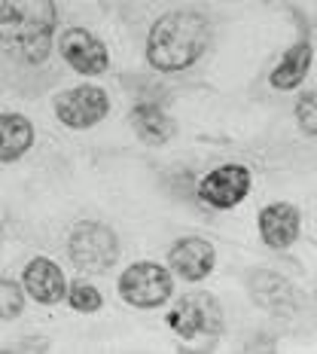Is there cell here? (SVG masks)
<instances>
[{"mask_svg": "<svg viewBox=\"0 0 317 354\" xmlns=\"http://www.w3.org/2000/svg\"><path fill=\"white\" fill-rule=\"evenodd\" d=\"M58 28L55 0H3L0 3V49L19 64L37 68L52 53Z\"/></svg>", "mask_w": 317, "mask_h": 354, "instance_id": "cell-1", "label": "cell"}, {"mask_svg": "<svg viewBox=\"0 0 317 354\" xmlns=\"http://www.w3.org/2000/svg\"><path fill=\"white\" fill-rule=\"evenodd\" d=\"M211 21L198 10H171L146 34V62L162 73H180L208 53Z\"/></svg>", "mask_w": 317, "mask_h": 354, "instance_id": "cell-2", "label": "cell"}, {"mask_svg": "<svg viewBox=\"0 0 317 354\" xmlns=\"http://www.w3.org/2000/svg\"><path fill=\"white\" fill-rule=\"evenodd\" d=\"M68 254L70 263L79 272H110L119 260V239L110 226L98 223V220H83L68 239Z\"/></svg>", "mask_w": 317, "mask_h": 354, "instance_id": "cell-3", "label": "cell"}, {"mask_svg": "<svg viewBox=\"0 0 317 354\" xmlns=\"http://www.w3.org/2000/svg\"><path fill=\"white\" fill-rule=\"evenodd\" d=\"M119 297L135 308H159L171 299L174 293V275L162 263H135L119 275Z\"/></svg>", "mask_w": 317, "mask_h": 354, "instance_id": "cell-4", "label": "cell"}, {"mask_svg": "<svg viewBox=\"0 0 317 354\" xmlns=\"http://www.w3.org/2000/svg\"><path fill=\"white\" fill-rule=\"evenodd\" d=\"M165 321H168V327L183 339H198V336L217 339L223 333V308L204 290L186 293L183 299H177V306L168 312Z\"/></svg>", "mask_w": 317, "mask_h": 354, "instance_id": "cell-5", "label": "cell"}, {"mask_svg": "<svg viewBox=\"0 0 317 354\" xmlns=\"http://www.w3.org/2000/svg\"><path fill=\"white\" fill-rule=\"evenodd\" d=\"M110 113V95L101 86H73L55 95V116L68 129H92Z\"/></svg>", "mask_w": 317, "mask_h": 354, "instance_id": "cell-6", "label": "cell"}, {"mask_svg": "<svg viewBox=\"0 0 317 354\" xmlns=\"http://www.w3.org/2000/svg\"><path fill=\"white\" fill-rule=\"evenodd\" d=\"M250 183H253V177H250V168L244 165H220L208 171L198 180V198H202L204 205H211V208L217 211H229L235 205H241L250 193Z\"/></svg>", "mask_w": 317, "mask_h": 354, "instance_id": "cell-7", "label": "cell"}, {"mask_svg": "<svg viewBox=\"0 0 317 354\" xmlns=\"http://www.w3.org/2000/svg\"><path fill=\"white\" fill-rule=\"evenodd\" d=\"M58 49H61V58L68 62V68L83 73V77H98L110 68L107 46L86 28H68L58 40Z\"/></svg>", "mask_w": 317, "mask_h": 354, "instance_id": "cell-8", "label": "cell"}, {"mask_svg": "<svg viewBox=\"0 0 317 354\" xmlns=\"http://www.w3.org/2000/svg\"><path fill=\"white\" fill-rule=\"evenodd\" d=\"M213 263H217L213 245L208 239H195V235L180 239L168 250V269H171V275L183 278V281H189V284L204 281L213 272Z\"/></svg>", "mask_w": 317, "mask_h": 354, "instance_id": "cell-9", "label": "cell"}, {"mask_svg": "<svg viewBox=\"0 0 317 354\" xmlns=\"http://www.w3.org/2000/svg\"><path fill=\"white\" fill-rule=\"evenodd\" d=\"M21 287L34 302L40 306H55V302L64 299V290H68V278H64L61 266L49 257H34L31 263L21 272Z\"/></svg>", "mask_w": 317, "mask_h": 354, "instance_id": "cell-10", "label": "cell"}, {"mask_svg": "<svg viewBox=\"0 0 317 354\" xmlns=\"http://www.w3.org/2000/svg\"><path fill=\"white\" fill-rule=\"evenodd\" d=\"M302 232V214L290 202H271L260 211V235L271 250H287Z\"/></svg>", "mask_w": 317, "mask_h": 354, "instance_id": "cell-11", "label": "cell"}, {"mask_svg": "<svg viewBox=\"0 0 317 354\" xmlns=\"http://www.w3.org/2000/svg\"><path fill=\"white\" fill-rule=\"evenodd\" d=\"M250 297L271 315H290L296 308V293H293L290 281L275 272H253L250 275Z\"/></svg>", "mask_w": 317, "mask_h": 354, "instance_id": "cell-12", "label": "cell"}, {"mask_svg": "<svg viewBox=\"0 0 317 354\" xmlns=\"http://www.w3.org/2000/svg\"><path fill=\"white\" fill-rule=\"evenodd\" d=\"M311 62H314V49L308 40L302 43H293L290 49L281 55V62L275 64L269 77V86L278 88V92H290V88H299L305 83L308 71H311Z\"/></svg>", "mask_w": 317, "mask_h": 354, "instance_id": "cell-13", "label": "cell"}, {"mask_svg": "<svg viewBox=\"0 0 317 354\" xmlns=\"http://www.w3.org/2000/svg\"><path fill=\"white\" fill-rule=\"evenodd\" d=\"M131 125H135L137 138H141L144 144H150V147L168 144L174 138V131H177L171 116H168L159 104H150V101L131 107Z\"/></svg>", "mask_w": 317, "mask_h": 354, "instance_id": "cell-14", "label": "cell"}, {"mask_svg": "<svg viewBox=\"0 0 317 354\" xmlns=\"http://www.w3.org/2000/svg\"><path fill=\"white\" fill-rule=\"evenodd\" d=\"M34 147V125L21 113H0V162H16Z\"/></svg>", "mask_w": 317, "mask_h": 354, "instance_id": "cell-15", "label": "cell"}, {"mask_svg": "<svg viewBox=\"0 0 317 354\" xmlns=\"http://www.w3.org/2000/svg\"><path fill=\"white\" fill-rule=\"evenodd\" d=\"M64 299L70 302V308L73 312H79V315H95L101 308V293H98V287H92L88 281H73V284H68V290H64Z\"/></svg>", "mask_w": 317, "mask_h": 354, "instance_id": "cell-16", "label": "cell"}, {"mask_svg": "<svg viewBox=\"0 0 317 354\" xmlns=\"http://www.w3.org/2000/svg\"><path fill=\"white\" fill-rule=\"evenodd\" d=\"M25 312V287L0 275V321H16Z\"/></svg>", "mask_w": 317, "mask_h": 354, "instance_id": "cell-17", "label": "cell"}, {"mask_svg": "<svg viewBox=\"0 0 317 354\" xmlns=\"http://www.w3.org/2000/svg\"><path fill=\"white\" fill-rule=\"evenodd\" d=\"M296 122L308 138L317 135V95L314 92H305L296 101Z\"/></svg>", "mask_w": 317, "mask_h": 354, "instance_id": "cell-18", "label": "cell"}, {"mask_svg": "<svg viewBox=\"0 0 317 354\" xmlns=\"http://www.w3.org/2000/svg\"><path fill=\"white\" fill-rule=\"evenodd\" d=\"M262 3H269V0H262Z\"/></svg>", "mask_w": 317, "mask_h": 354, "instance_id": "cell-19", "label": "cell"}]
</instances>
